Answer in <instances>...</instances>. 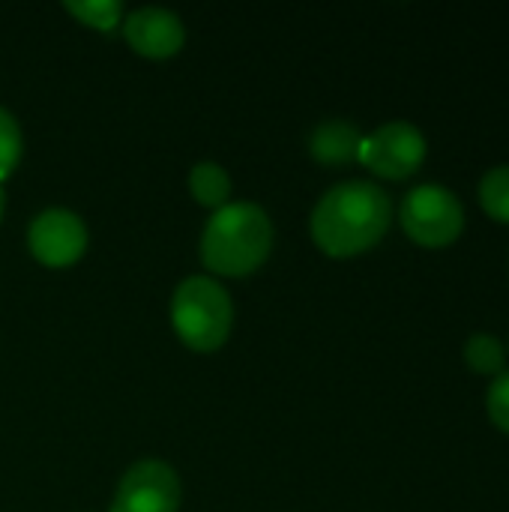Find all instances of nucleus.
I'll use <instances>...</instances> for the list:
<instances>
[{
  "instance_id": "obj_16",
  "label": "nucleus",
  "mask_w": 509,
  "mask_h": 512,
  "mask_svg": "<svg viewBox=\"0 0 509 512\" xmlns=\"http://www.w3.org/2000/svg\"><path fill=\"white\" fill-rule=\"evenodd\" d=\"M3 207H6V198H3V189H0V219H3Z\"/></svg>"
},
{
  "instance_id": "obj_14",
  "label": "nucleus",
  "mask_w": 509,
  "mask_h": 512,
  "mask_svg": "<svg viewBox=\"0 0 509 512\" xmlns=\"http://www.w3.org/2000/svg\"><path fill=\"white\" fill-rule=\"evenodd\" d=\"M21 159V129H18V120L0 108V183L15 171Z\"/></svg>"
},
{
  "instance_id": "obj_8",
  "label": "nucleus",
  "mask_w": 509,
  "mask_h": 512,
  "mask_svg": "<svg viewBox=\"0 0 509 512\" xmlns=\"http://www.w3.org/2000/svg\"><path fill=\"white\" fill-rule=\"evenodd\" d=\"M123 36L135 54L150 57V60L174 57L186 42L183 21L171 9H162V6L135 9L123 24Z\"/></svg>"
},
{
  "instance_id": "obj_15",
  "label": "nucleus",
  "mask_w": 509,
  "mask_h": 512,
  "mask_svg": "<svg viewBox=\"0 0 509 512\" xmlns=\"http://www.w3.org/2000/svg\"><path fill=\"white\" fill-rule=\"evenodd\" d=\"M486 408H489V420L509 435V372L498 375L495 384L486 393Z\"/></svg>"
},
{
  "instance_id": "obj_3",
  "label": "nucleus",
  "mask_w": 509,
  "mask_h": 512,
  "mask_svg": "<svg viewBox=\"0 0 509 512\" xmlns=\"http://www.w3.org/2000/svg\"><path fill=\"white\" fill-rule=\"evenodd\" d=\"M171 324L183 345L210 354L222 348L231 336L234 303L216 279L189 276L177 285L171 297Z\"/></svg>"
},
{
  "instance_id": "obj_10",
  "label": "nucleus",
  "mask_w": 509,
  "mask_h": 512,
  "mask_svg": "<svg viewBox=\"0 0 509 512\" xmlns=\"http://www.w3.org/2000/svg\"><path fill=\"white\" fill-rule=\"evenodd\" d=\"M189 192L201 207H225L231 198V177L216 162H198L189 171Z\"/></svg>"
},
{
  "instance_id": "obj_4",
  "label": "nucleus",
  "mask_w": 509,
  "mask_h": 512,
  "mask_svg": "<svg viewBox=\"0 0 509 512\" xmlns=\"http://www.w3.org/2000/svg\"><path fill=\"white\" fill-rule=\"evenodd\" d=\"M399 219H402L405 234L417 246H426V249H444L456 243L465 228L462 201L438 183L411 189L402 201Z\"/></svg>"
},
{
  "instance_id": "obj_2",
  "label": "nucleus",
  "mask_w": 509,
  "mask_h": 512,
  "mask_svg": "<svg viewBox=\"0 0 509 512\" xmlns=\"http://www.w3.org/2000/svg\"><path fill=\"white\" fill-rule=\"evenodd\" d=\"M273 249V222L264 207L237 201L219 207L201 234V261L219 276L255 273Z\"/></svg>"
},
{
  "instance_id": "obj_5",
  "label": "nucleus",
  "mask_w": 509,
  "mask_h": 512,
  "mask_svg": "<svg viewBox=\"0 0 509 512\" xmlns=\"http://www.w3.org/2000/svg\"><path fill=\"white\" fill-rule=\"evenodd\" d=\"M423 159H426V138L414 123L405 120H393L375 129L372 135L363 138L360 147V162L384 180H405L417 174Z\"/></svg>"
},
{
  "instance_id": "obj_9",
  "label": "nucleus",
  "mask_w": 509,
  "mask_h": 512,
  "mask_svg": "<svg viewBox=\"0 0 509 512\" xmlns=\"http://www.w3.org/2000/svg\"><path fill=\"white\" fill-rule=\"evenodd\" d=\"M363 135L354 123L348 120H324L312 138H309V153L321 165H348L360 159Z\"/></svg>"
},
{
  "instance_id": "obj_11",
  "label": "nucleus",
  "mask_w": 509,
  "mask_h": 512,
  "mask_svg": "<svg viewBox=\"0 0 509 512\" xmlns=\"http://www.w3.org/2000/svg\"><path fill=\"white\" fill-rule=\"evenodd\" d=\"M480 204L495 222L509 225V165L486 171V177L480 180Z\"/></svg>"
},
{
  "instance_id": "obj_12",
  "label": "nucleus",
  "mask_w": 509,
  "mask_h": 512,
  "mask_svg": "<svg viewBox=\"0 0 509 512\" xmlns=\"http://www.w3.org/2000/svg\"><path fill=\"white\" fill-rule=\"evenodd\" d=\"M63 6L84 27H93V30H114L123 15L120 0H66Z\"/></svg>"
},
{
  "instance_id": "obj_7",
  "label": "nucleus",
  "mask_w": 509,
  "mask_h": 512,
  "mask_svg": "<svg viewBox=\"0 0 509 512\" xmlns=\"http://www.w3.org/2000/svg\"><path fill=\"white\" fill-rule=\"evenodd\" d=\"M27 246L39 264L51 270H63V267H72L84 255L87 228L78 213L63 210V207H48L33 219L27 231Z\"/></svg>"
},
{
  "instance_id": "obj_6",
  "label": "nucleus",
  "mask_w": 509,
  "mask_h": 512,
  "mask_svg": "<svg viewBox=\"0 0 509 512\" xmlns=\"http://www.w3.org/2000/svg\"><path fill=\"white\" fill-rule=\"evenodd\" d=\"M180 480L171 465L159 459L135 462L117 483L111 512H177Z\"/></svg>"
},
{
  "instance_id": "obj_1",
  "label": "nucleus",
  "mask_w": 509,
  "mask_h": 512,
  "mask_svg": "<svg viewBox=\"0 0 509 512\" xmlns=\"http://www.w3.org/2000/svg\"><path fill=\"white\" fill-rule=\"evenodd\" d=\"M393 219L387 192L369 180L333 186L312 210V240L330 258H354L381 243Z\"/></svg>"
},
{
  "instance_id": "obj_13",
  "label": "nucleus",
  "mask_w": 509,
  "mask_h": 512,
  "mask_svg": "<svg viewBox=\"0 0 509 512\" xmlns=\"http://www.w3.org/2000/svg\"><path fill=\"white\" fill-rule=\"evenodd\" d=\"M465 363L480 372V375H495L504 369L507 363V354H504V345L489 336V333H477L465 342Z\"/></svg>"
}]
</instances>
